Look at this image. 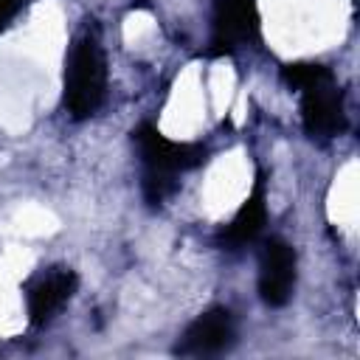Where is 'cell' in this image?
<instances>
[{
	"instance_id": "6da1fadb",
	"label": "cell",
	"mask_w": 360,
	"mask_h": 360,
	"mask_svg": "<svg viewBox=\"0 0 360 360\" xmlns=\"http://www.w3.org/2000/svg\"><path fill=\"white\" fill-rule=\"evenodd\" d=\"M132 143L138 146L143 166V197L149 205H160L177 186V174L191 172L205 163L208 152L200 143L169 141L152 121H143L132 129Z\"/></svg>"
},
{
	"instance_id": "7a4b0ae2",
	"label": "cell",
	"mask_w": 360,
	"mask_h": 360,
	"mask_svg": "<svg viewBox=\"0 0 360 360\" xmlns=\"http://www.w3.org/2000/svg\"><path fill=\"white\" fill-rule=\"evenodd\" d=\"M107 96V56L96 31H82L65 59V110L82 121L90 118Z\"/></svg>"
},
{
	"instance_id": "3957f363",
	"label": "cell",
	"mask_w": 360,
	"mask_h": 360,
	"mask_svg": "<svg viewBox=\"0 0 360 360\" xmlns=\"http://www.w3.org/2000/svg\"><path fill=\"white\" fill-rule=\"evenodd\" d=\"M298 93H301V124L309 138L329 141V138L343 135L346 107H343V93L335 84L332 70L323 73L321 79L304 84Z\"/></svg>"
},
{
	"instance_id": "277c9868",
	"label": "cell",
	"mask_w": 360,
	"mask_h": 360,
	"mask_svg": "<svg viewBox=\"0 0 360 360\" xmlns=\"http://www.w3.org/2000/svg\"><path fill=\"white\" fill-rule=\"evenodd\" d=\"M259 39V8L256 0H217L211 20L208 53H233L242 45Z\"/></svg>"
},
{
	"instance_id": "5b68a950",
	"label": "cell",
	"mask_w": 360,
	"mask_h": 360,
	"mask_svg": "<svg viewBox=\"0 0 360 360\" xmlns=\"http://www.w3.org/2000/svg\"><path fill=\"white\" fill-rule=\"evenodd\" d=\"M236 340V323L233 315L225 307H214L202 315H197L186 332L180 335L174 352L180 357H217L228 352Z\"/></svg>"
},
{
	"instance_id": "8992f818",
	"label": "cell",
	"mask_w": 360,
	"mask_h": 360,
	"mask_svg": "<svg viewBox=\"0 0 360 360\" xmlns=\"http://www.w3.org/2000/svg\"><path fill=\"white\" fill-rule=\"evenodd\" d=\"M79 276L70 267H48L37 273L25 284V307H28V321L34 326H45L76 292Z\"/></svg>"
},
{
	"instance_id": "52a82bcc",
	"label": "cell",
	"mask_w": 360,
	"mask_h": 360,
	"mask_svg": "<svg viewBox=\"0 0 360 360\" xmlns=\"http://www.w3.org/2000/svg\"><path fill=\"white\" fill-rule=\"evenodd\" d=\"M295 287V250L273 236L262 248L259 259V295L267 307H284Z\"/></svg>"
},
{
	"instance_id": "ba28073f",
	"label": "cell",
	"mask_w": 360,
	"mask_h": 360,
	"mask_svg": "<svg viewBox=\"0 0 360 360\" xmlns=\"http://www.w3.org/2000/svg\"><path fill=\"white\" fill-rule=\"evenodd\" d=\"M267 222V194H264V177L256 174L253 191L248 194V200L242 202V208L233 214V219L217 233V242L225 250H239L245 245H250L262 228Z\"/></svg>"
},
{
	"instance_id": "9c48e42d",
	"label": "cell",
	"mask_w": 360,
	"mask_h": 360,
	"mask_svg": "<svg viewBox=\"0 0 360 360\" xmlns=\"http://www.w3.org/2000/svg\"><path fill=\"white\" fill-rule=\"evenodd\" d=\"M25 6V0H0V31L17 17V11Z\"/></svg>"
}]
</instances>
